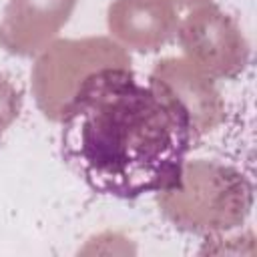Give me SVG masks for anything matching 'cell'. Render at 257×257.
Wrapping results in <instances>:
<instances>
[{"instance_id":"cell-2","label":"cell","mask_w":257,"mask_h":257,"mask_svg":"<svg viewBox=\"0 0 257 257\" xmlns=\"http://www.w3.org/2000/svg\"><path fill=\"white\" fill-rule=\"evenodd\" d=\"M161 213L179 229L221 235L241 227L253 207V187L235 167L217 161H185L177 181L155 193Z\"/></svg>"},{"instance_id":"cell-8","label":"cell","mask_w":257,"mask_h":257,"mask_svg":"<svg viewBox=\"0 0 257 257\" xmlns=\"http://www.w3.org/2000/svg\"><path fill=\"white\" fill-rule=\"evenodd\" d=\"M22 110V96L16 86L0 76V135L6 133Z\"/></svg>"},{"instance_id":"cell-5","label":"cell","mask_w":257,"mask_h":257,"mask_svg":"<svg viewBox=\"0 0 257 257\" xmlns=\"http://www.w3.org/2000/svg\"><path fill=\"white\" fill-rule=\"evenodd\" d=\"M149 84L185 116L195 139L215 131L225 118V102L215 78L185 56L157 60Z\"/></svg>"},{"instance_id":"cell-6","label":"cell","mask_w":257,"mask_h":257,"mask_svg":"<svg viewBox=\"0 0 257 257\" xmlns=\"http://www.w3.org/2000/svg\"><path fill=\"white\" fill-rule=\"evenodd\" d=\"M78 0H8L0 20V46L18 56H36L70 20Z\"/></svg>"},{"instance_id":"cell-9","label":"cell","mask_w":257,"mask_h":257,"mask_svg":"<svg viewBox=\"0 0 257 257\" xmlns=\"http://www.w3.org/2000/svg\"><path fill=\"white\" fill-rule=\"evenodd\" d=\"M165 2H169L177 12H181V10H193V8H199V6L209 4V2H213V0H165Z\"/></svg>"},{"instance_id":"cell-1","label":"cell","mask_w":257,"mask_h":257,"mask_svg":"<svg viewBox=\"0 0 257 257\" xmlns=\"http://www.w3.org/2000/svg\"><path fill=\"white\" fill-rule=\"evenodd\" d=\"M62 124V155L94 191L120 199L171 187L191 143L185 116L133 68L98 74Z\"/></svg>"},{"instance_id":"cell-3","label":"cell","mask_w":257,"mask_h":257,"mask_svg":"<svg viewBox=\"0 0 257 257\" xmlns=\"http://www.w3.org/2000/svg\"><path fill=\"white\" fill-rule=\"evenodd\" d=\"M110 68H133L128 50L114 38H54L36 54L30 72L38 110L44 118L62 122L86 86Z\"/></svg>"},{"instance_id":"cell-4","label":"cell","mask_w":257,"mask_h":257,"mask_svg":"<svg viewBox=\"0 0 257 257\" xmlns=\"http://www.w3.org/2000/svg\"><path fill=\"white\" fill-rule=\"evenodd\" d=\"M175 36L183 56L211 78H235L249 62V42L241 26L213 2L189 10Z\"/></svg>"},{"instance_id":"cell-7","label":"cell","mask_w":257,"mask_h":257,"mask_svg":"<svg viewBox=\"0 0 257 257\" xmlns=\"http://www.w3.org/2000/svg\"><path fill=\"white\" fill-rule=\"evenodd\" d=\"M110 38L137 52H155L169 44L179 26V12L165 0H112L106 10Z\"/></svg>"}]
</instances>
